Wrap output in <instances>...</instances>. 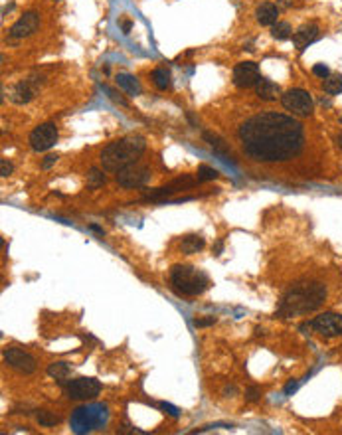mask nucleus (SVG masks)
I'll return each instance as SVG.
<instances>
[{"label":"nucleus","instance_id":"obj_1","mask_svg":"<svg viewBox=\"0 0 342 435\" xmlns=\"http://www.w3.org/2000/svg\"><path fill=\"white\" fill-rule=\"evenodd\" d=\"M243 150L259 163H283L297 156L305 145V131L297 119L283 113H259L238 131Z\"/></svg>","mask_w":342,"mask_h":435},{"label":"nucleus","instance_id":"obj_2","mask_svg":"<svg viewBox=\"0 0 342 435\" xmlns=\"http://www.w3.org/2000/svg\"><path fill=\"white\" fill-rule=\"evenodd\" d=\"M145 149H147V141L141 135L121 136L101 150V166L107 172H119L121 168L136 163Z\"/></svg>","mask_w":342,"mask_h":435},{"label":"nucleus","instance_id":"obj_3","mask_svg":"<svg viewBox=\"0 0 342 435\" xmlns=\"http://www.w3.org/2000/svg\"><path fill=\"white\" fill-rule=\"evenodd\" d=\"M327 291L318 283H307V285L293 287L279 305V315L281 316H293V315H305L309 311H314L323 301H325Z\"/></svg>","mask_w":342,"mask_h":435},{"label":"nucleus","instance_id":"obj_4","mask_svg":"<svg viewBox=\"0 0 342 435\" xmlns=\"http://www.w3.org/2000/svg\"><path fill=\"white\" fill-rule=\"evenodd\" d=\"M170 281H172L174 291L184 297L202 295L210 287L208 275L190 265H174L170 271Z\"/></svg>","mask_w":342,"mask_h":435},{"label":"nucleus","instance_id":"obj_5","mask_svg":"<svg viewBox=\"0 0 342 435\" xmlns=\"http://www.w3.org/2000/svg\"><path fill=\"white\" fill-rule=\"evenodd\" d=\"M150 180V168L143 163H133L117 172V182L123 188H141Z\"/></svg>","mask_w":342,"mask_h":435},{"label":"nucleus","instance_id":"obj_6","mask_svg":"<svg viewBox=\"0 0 342 435\" xmlns=\"http://www.w3.org/2000/svg\"><path fill=\"white\" fill-rule=\"evenodd\" d=\"M281 103L287 111H291L293 115H301V117L311 115L312 107H314L311 93H307L305 89H289L287 93H283Z\"/></svg>","mask_w":342,"mask_h":435},{"label":"nucleus","instance_id":"obj_7","mask_svg":"<svg viewBox=\"0 0 342 435\" xmlns=\"http://www.w3.org/2000/svg\"><path fill=\"white\" fill-rule=\"evenodd\" d=\"M28 143H30L32 150L45 152V150L52 149L58 143V127L54 123H42V125H38L30 133Z\"/></svg>","mask_w":342,"mask_h":435},{"label":"nucleus","instance_id":"obj_8","mask_svg":"<svg viewBox=\"0 0 342 435\" xmlns=\"http://www.w3.org/2000/svg\"><path fill=\"white\" fill-rule=\"evenodd\" d=\"M65 392L72 400H93L101 392V382L95 378H75L67 384Z\"/></svg>","mask_w":342,"mask_h":435},{"label":"nucleus","instance_id":"obj_9","mask_svg":"<svg viewBox=\"0 0 342 435\" xmlns=\"http://www.w3.org/2000/svg\"><path fill=\"white\" fill-rule=\"evenodd\" d=\"M4 360H6L8 366H12L14 370L22 372V374H34L36 372V360H34V356H30L28 352H24L22 348H16V346L6 348Z\"/></svg>","mask_w":342,"mask_h":435},{"label":"nucleus","instance_id":"obj_10","mask_svg":"<svg viewBox=\"0 0 342 435\" xmlns=\"http://www.w3.org/2000/svg\"><path fill=\"white\" fill-rule=\"evenodd\" d=\"M312 329L316 330L318 334L327 336V338L338 336V334H342V315L323 313V315H318L312 320Z\"/></svg>","mask_w":342,"mask_h":435},{"label":"nucleus","instance_id":"obj_11","mask_svg":"<svg viewBox=\"0 0 342 435\" xmlns=\"http://www.w3.org/2000/svg\"><path fill=\"white\" fill-rule=\"evenodd\" d=\"M259 65L255 61H241L234 67V83L245 89V87H253L259 79Z\"/></svg>","mask_w":342,"mask_h":435},{"label":"nucleus","instance_id":"obj_12","mask_svg":"<svg viewBox=\"0 0 342 435\" xmlns=\"http://www.w3.org/2000/svg\"><path fill=\"white\" fill-rule=\"evenodd\" d=\"M196 182H198V178H192V176L184 174V176H180V178H176V180H172L170 184H166V186H161V188L150 190L145 198H147V200H166L168 196L174 194V192L186 190V188H192Z\"/></svg>","mask_w":342,"mask_h":435},{"label":"nucleus","instance_id":"obj_13","mask_svg":"<svg viewBox=\"0 0 342 435\" xmlns=\"http://www.w3.org/2000/svg\"><path fill=\"white\" fill-rule=\"evenodd\" d=\"M38 26H40V14L38 12H26L12 24L10 36L12 38H28L38 30Z\"/></svg>","mask_w":342,"mask_h":435},{"label":"nucleus","instance_id":"obj_14","mask_svg":"<svg viewBox=\"0 0 342 435\" xmlns=\"http://www.w3.org/2000/svg\"><path fill=\"white\" fill-rule=\"evenodd\" d=\"M316 38H318V26H316V24H307V26L299 28V30L293 34V44H295V48H297L299 52H303V50L309 48V44H312Z\"/></svg>","mask_w":342,"mask_h":435},{"label":"nucleus","instance_id":"obj_15","mask_svg":"<svg viewBox=\"0 0 342 435\" xmlns=\"http://www.w3.org/2000/svg\"><path fill=\"white\" fill-rule=\"evenodd\" d=\"M253 87H255V95L261 97L263 101H273V99H277L279 93H281L279 85H277L275 81L267 79V77H259L257 83H255Z\"/></svg>","mask_w":342,"mask_h":435},{"label":"nucleus","instance_id":"obj_16","mask_svg":"<svg viewBox=\"0 0 342 435\" xmlns=\"http://www.w3.org/2000/svg\"><path fill=\"white\" fill-rule=\"evenodd\" d=\"M255 18L261 26H273L277 24V18H279V8L273 4V2H263L257 6L255 10Z\"/></svg>","mask_w":342,"mask_h":435},{"label":"nucleus","instance_id":"obj_17","mask_svg":"<svg viewBox=\"0 0 342 435\" xmlns=\"http://www.w3.org/2000/svg\"><path fill=\"white\" fill-rule=\"evenodd\" d=\"M34 95H36V83H32L30 79H26V81H20L14 89H12V101L18 103V105H22V103H28Z\"/></svg>","mask_w":342,"mask_h":435},{"label":"nucleus","instance_id":"obj_18","mask_svg":"<svg viewBox=\"0 0 342 435\" xmlns=\"http://www.w3.org/2000/svg\"><path fill=\"white\" fill-rule=\"evenodd\" d=\"M115 81H117V85H119L123 91H127L129 95H139L141 93V83H139V79L131 74H119L115 77Z\"/></svg>","mask_w":342,"mask_h":435},{"label":"nucleus","instance_id":"obj_19","mask_svg":"<svg viewBox=\"0 0 342 435\" xmlns=\"http://www.w3.org/2000/svg\"><path fill=\"white\" fill-rule=\"evenodd\" d=\"M204 247V238L202 236H196V234H192V236H186L184 240L180 241V249H182V254H198L200 249Z\"/></svg>","mask_w":342,"mask_h":435},{"label":"nucleus","instance_id":"obj_20","mask_svg":"<svg viewBox=\"0 0 342 435\" xmlns=\"http://www.w3.org/2000/svg\"><path fill=\"white\" fill-rule=\"evenodd\" d=\"M70 374H72V368H70L67 362H54V364L48 366V376L54 378V380H60L61 382V380H65Z\"/></svg>","mask_w":342,"mask_h":435},{"label":"nucleus","instance_id":"obj_21","mask_svg":"<svg viewBox=\"0 0 342 435\" xmlns=\"http://www.w3.org/2000/svg\"><path fill=\"white\" fill-rule=\"evenodd\" d=\"M323 87L327 91L328 95H338L342 91V75L340 74H330L328 77H325V83Z\"/></svg>","mask_w":342,"mask_h":435},{"label":"nucleus","instance_id":"obj_22","mask_svg":"<svg viewBox=\"0 0 342 435\" xmlns=\"http://www.w3.org/2000/svg\"><path fill=\"white\" fill-rule=\"evenodd\" d=\"M204 139H206L210 145H212L214 152H218V154L223 156V158H227V156H230V150H227V147H225V143H223L218 135H214V133H204Z\"/></svg>","mask_w":342,"mask_h":435},{"label":"nucleus","instance_id":"obj_23","mask_svg":"<svg viewBox=\"0 0 342 435\" xmlns=\"http://www.w3.org/2000/svg\"><path fill=\"white\" fill-rule=\"evenodd\" d=\"M152 81L158 89H168L170 87V72L164 70V67H156L152 72Z\"/></svg>","mask_w":342,"mask_h":435},{"label":"nucleus","instance_id":"obj_24","mask_svg":"<svg viewBox=\"0 0 342 435\" xmlns=\"http://www.w3.org/2000/svg\"><path fill=\"white\" fill-rule=\"evenodd\" d=\"M105 182H107V178H105V174H103V170H99V168H91L89 170V174H87V188L89 190H97V188H101Z\"/></svg>","mask_w":342,"mask_h":435},{"label":"nucleus","instance_id":"obj_25","mask_svg":"<svg viewBox=\"0 0 342 435\" xmlns=\"http://www.w3.org/2000/svg\"><path fill=\"white\" fill-rule=\"evenodd\" d=\"M291 24L289 22H277V24H273L271 26V36L275 38V40H287V38H291Z\"/></svg>","mask_w":342,"mask_h":435},{"label":"nucleus","instance_id":"obj_26","mask_svg":"<svg viewBox=\"0 0 342 435\" xmlns=\"http://www.w3.org/2000/svg\"><path fill=\"white\" fill-rule=\"evenodd\" d=\"M36 420H38V423H40L42 427H54V425L60 423V418L54 416V414L48 411V409H40V411L36 414Z\"/></svg>","mask_w":342,"mask_h":435},{"label":"nucleus","instance_id":"obj_27","mask_svg":"<svg viewBox=\"0 0 342 435\" xmlns=\"http://www.w3.org/2000/svg\"><path fill=\"white\" fill-rule=\"evenodd\" d=\"M220 176V172L216 170V168H212L208 165H202L198 166V172H196V178L198 182H210V180H216Z\"/></svg>","mask_w":342,"mask_h":435},{"label":"nucleus","instance_id":"obj_28","mask_svg":"<svg viewBox=\"0 0 342 435\" xmlns=\"http://www.w3.org/2000/svg\"><path fill=\"white\" fill-rule=\"evenodd\" d=\"M312 74L325 79V77H328V75H330V72H328V67L325 65V63H316V65L312 67Z\"/></svg>","mask_w":342,"mask_h":435},{"label":"nucleus","instance_id":"obj_29","mask_svg":"<svg viewBox=\"0 0 342 435\" xmlns=\"http://www.w3.org/2000/svg\"><path fill=\"white\" fill-rule=\"evenodd\" d=\"M12 170H14V168H12V165H10L6 158H2V161H0V174H2L4 178H6V176H10V174H12Z\"/></svg>","mask_w":342,"mask_h":435},{"label":"nucleus","instance_id":"obj_30","mask_svg":"<svg viewBox=\"0 0 342 435\" xmlns=\"http://www.w3.org/2000/svg\"><path fill=\"white\" fill-rule=\"evenodd\" d=\"M214 323H216L214 316H210V318H196V320H194V327H200V329H202V327H210V325H214Z\"/></svg>","mask_w":342,"mask_h":435},{"label":"nucleus","instance_id":"obj_31","mask_svg":"<svg viewBox=\"0 0 342 435\" xmlns=\"http://www.w3.org/2000/svg\"><path fill=\"white\" fill-rule=\"evenodd\" d=\"M245 398H247V402H255V400H259V390H257L255 386L247 388V392H245Z\"/></svg>","mask_w":342,"mask_h":435},{"label":"nucleus","instance_id":"obj_32","mask_svg":"<svg viewBox=\"0 0 342 435\" xmlns=\"http://www.w3.org/2000/svg\"><path fill=\"white\" fill-rule=\"evenodd\" d=\"M58 158H60L58 154H48V156H45V161L42 163V168H50L52 165H56V163H58Z\"/></svg>","mask_w":342,"mask_h":435},{"label":"nucleus","instance_id":"obj_33","mask_svg":"<svg viewBox=\"0 0 342 435\" xmlns=\"http://www.w3.org/2000/svg\"><path fill=\"white\" fill-rule=\"evenodd\" d=\"M161 407H163V409H166V411H168V414H170L172 418H178V409H176L174 405H170V404H161Z\"/></svg>","mask_w":342,"mask_h":435},{"label":"nucleus","instance_id":"obj_34","mask_svg":"<svg viewBox=\"0 0 342 435\" xmlns=\"http://www.w3.org/2000/svg\"><path fill=\"white\" fill-rule=\"evenodd\" d=\"M121 28H123L125 34H129L131 28H133V22H131V20H123V22H121Z\"/></svg>","mask_w":342,"mask_h":435},{"label":"nucleus","instance_id":"obj_35","mask_svg":"<svg viewBox=\"0 0 342 435\" xmlns=\"http://www.w3.org/2000/svg\"><path fill=\"white\" fill-rule=\"evenodd\" d=\"M89 230L91 232H95V234H99V236H103V230H101V227H99V225H89Z\"/></svg>","mask_w":342,"mask_h":435},{"label":"nucleus","instance_id":"obj_36","mask_svg":"<svg viewBox=\"0 0 342 435\" xmlns=\"http://www.w3.org/2000/svg\"><path fill=\"white\" fill-rule=\"evenodd\" d=\"M297 390V382H291V384H289V386H287V394H291V392H295Z\"/></svg>","mask_w":342,"mask_h":435},{"label":"nucleus","instance_id":"obj_37","mask_svg":"<svg viewBox=\"0 0 342 435\" xmlns=\"http://www.w3.org/2000/svg\"><path fill=\"white\" fill-rule=\"evenodd\" d=\"M223 392H225V394H236V388H225Z\"/></svg>","mask_w":342,"mask_h":435},{"label":"nucleus","instance_id":"obj_38","mask_svg":"<svg viewBox=\"0 0 342 435\" xmlns=\"http://www.w3.org/2000/svg\"><path fill=\"white\" fill-rule=\"evenodd\" d=\"M338 145H340V149H342V135L338 136Z\"/></svg>","mask_w":342,"mask_h":435}]
</instances>
